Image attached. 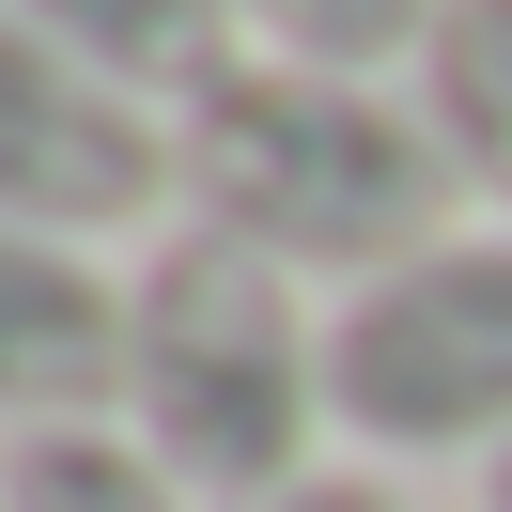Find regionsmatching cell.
Listing matches in <instances>:
<instances>
[{
	"label": "cell",
	"instance_id": "cell-7",
	"mask_svg": "<svg viewBox=\"0 0 512 512\" xmlns=\"http://www.w3.org/2000/svg\"><path fill=\"white\" fill-rule=\"evenodd\" d=\"M419 109H435L466 202L512 218V0H435V32H419Z\"/></svg>",
	"mask_w": 512,
	"mask_h": 512
},
{
	"label": "cell",
	"instance_id": "cell-1",
	"mask_svg": "<svg viewBox=\"0 0 512 512\" xmlns=\"http://www.w3.org/2000/svg\"><path fill=\"white\" fill-rule=\"evenodd\" d=\"M171 171L187 218L264 249L280 280L357 295L466 233V171H450L419 78H326V63H233L202 109H171Z\"/></svg>",
	"mask_w": 512,
	"mask_h": 512
},
{
	"label": "cell",
	"instance_id": "cell-3",
	"mask_svg": "<svg viewBox=\"0 0 512 512\" xmlns=\"http://www.w3.org/2000/svg\"><path fill=\"white\" fill-rule=\"evenodd\" d=\"M326 419L373 466H497L512 450V218H466L419 264L326 295Z\"/></svg>",
	"mask_w": 512,
	"mask_h": 512
},
{
	"label": "cell",
	"instance_id": "cell-4",
	"mask_svg": "<svg viewBox=\"0 0 512 512\" xmlns=\"http://www.w3.org/2000/svg\"><path fill=\"white\" fill-rule=\"evenodd\" d=\"M156 218H187V171H171V109L109 94L94 63L32 32V16H0V233H63V249H109Z\"/></svg>",
	"mask_w": 512,
	"mask_h": 512
},
{
	"label": "cell",
	"instance_id": "cell-8",
	"mask_svg": "<svg viewBox=\"0 0 512 512\" xmlns=\"http://www.w3.org/2000/svg\"><path fill=\"white\" fill-rule=\"evenodd\" d=\"M0 512H218V497H187L125 419H47L0 450Z\"/></svg>",
	"mask_w": 512,
	"mask_h": 512
},
{
	"label": "cell",
	"instance_id": "cell-11",
	"mask_svg": "<svg viewBox=\"0 0 512 512\" xmlns=\"http://www.w3.org/2000/svg\"><path fill=\"white\" fill-rule=\"evenodd\" d=\"M481 512H512V450H497V466H481Z\"/></svg>",
	"mask_w": 512,
	"mask_h": 512
},
{
	"label": "cell",
	"instance_id": "cell-6",
	"mask_svg": "<svg viewBox=\"0 0 512 512\" xmlns=\"http://www.w3.org/2000/svg\"><path fill=\"white\" fill-rule=\"evenodd\" d=\"M0 16H32L63 63H94L109 94H140V109H202L249 63V16H233V0H0Z\"/></svg>",
	"mask_w": 512,
	"mask_h": 512
},
{
	"label": "cell",
	"instance_id": "cell-9",
	"mask_svg": "<svg viewBox=\"0 0 512 512\" xmlns=\"http://www.w3.org/2000/svg\"><path fill=\"white\" fill-rule=\"evenodd\" d=\"M249 16L264 63H326V78H419V32H435V0H233Z\"/></svg>",
	"mask_w": 512,
	"mask_h": 512
},
{
	"label": "cell",
	"instance_id": "cell-5",
	"mask_svg": "<svg viewBox=\"0 0 512 512\" xmlns=\"http://www.w3.org/2000/svg\"><path fill=\"white\" fill-rule=\"evenodd\" d=\"M0 419H125V264L63 233H0Z\"/></svg>",
	"mask_w": 512,
	"mask_h": 512
},
{
	"label": "cell",
	"instance_id": "cell-2",
	"mask_svg": "<svg viewBox=\"0 0 512 512\" xmlns=\"http://www.w3.org/2000/svg\"><path fill=\"white\" fill-rule=\"evenodd\" d=\"M125 435L218 512H280L295 481H326V295L171 218L125 264Z\"/></svg>",
	"mask_w": 512,
	"mask_h": 512
},
{
	"label": "cell",
	"instance_id": "cell-10",
	"mask_svg": "<svg viewBox=\"0 0 512 512\" xmlns=\"http://www.w3.org/2000/svg\"><path fill=\"white\" fill-rule=\"evenodd\" d=\"M280 512H404V481H388V466H326V481H295Z\"/></svg>",
	"mask_w": 512,
	"mask_h": 512
}]
</instances>
